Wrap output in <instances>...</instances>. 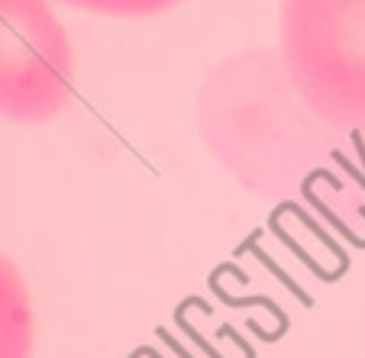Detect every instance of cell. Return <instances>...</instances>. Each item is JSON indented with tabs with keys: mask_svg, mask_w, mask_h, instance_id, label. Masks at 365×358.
<instances>
[{
	"mask_svg": "<svg viewBox=\"0 0 365 358\" xmlns=\"http://www.w3.org/2000/svg\"><path fill=\"white\" fill-rule=\"evenodd\" d=\"M36 320L20 268L0 252V358H33Z\"/></svg>",
	"mask_w": 365,
	"mask_h": 358,
	"instance_id": "3",
	"label": "cell"
},
{
	"mask_svg": "<svg viewBox=\"0 0 365 358\" xmlns=\"http://www.w3.org/2000/svg\"><path fill=\"white\" fill-rule=\"evenodd\" d=\"M58 4L101 16H155L178 7L181 0H58Z\"/></svg>",
	"mask_w": 365,
	"mask_h": 358,
	"instance_id": "4",
	"label": "cell"
},
{
	"mask_svg": "<svg viewBox=\"0 0 365 358\" xmlns=\"http://www.w3.org/2000/svg\"><path fill=\"white\" fill-rule=\"evenodd\" d=\"M278 48L310 117L365 132V0H282Z\"/></svg>",
	"mask_w": 365,
	"mask_h": 358,
	"instance_id": "1",
	"label": "cell"
},
{
	"mask_svg": "<svg viewBox=\"0 0 365 358\" xmlns=\"http://www.w3.org/2000/svg\"><path fill=\"white\" fill-rule=\"evenodd\" d=\"M75 48L48 0H0V117L39 126L68 107Z\"/></svg>",
	"mask_w": 365,
	"mask_h": 358,
	"instance_id": "2",
	"label": "cell"
}]
</instances>
